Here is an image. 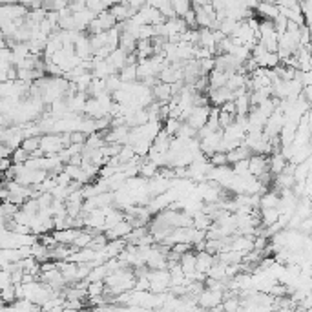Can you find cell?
Returning <instances> with one entry per match:
<instances>
[{"instance_id": "1", "label": "cell", "mask_w": 312, "mask_h": 312, "mask_svg": "<svg viewBox=\"0 0 312 312\" xmlns=\"http://www.w3.org/2000/svg\"><path fill=\"white\" fill-rule=\"evenodd\" d=\"M39 241V234H20L13 230H2L0 247L2 249H22L26 245H35Z\"/></svg>"}, {"instance_id": "2", "label": "cell", "mask_w": 312, "mask_h": 312, "mask_svg": "<svg viewBox=\"0 0 312 312\" xmlns=\"http://www.w3.org/2000/svg\"><path fill=\"white\" fill-rule=\"evenodd\" d=\"M223 300H225V290L204 287V290L197 298V303L199 307H204V309H216L217 305H221Z\"/></svg>"}, {"instance_id": "3", "label": "cell", "mask_w": 312, "mask_h": 312, "mask_svg": "<svg viewBox=\"0 0 312 312\" xmlns=\"http://www.w3.org/2000/svg\"><path fill=\"white\" fill-rule=\"evenodd\" d=\"M40 148L44 150L46 155H57L64 146L61 133H42L40 135Z\"/></svg>"}, {"instance_id": "4", "label": "cell", "mask_w": 312, "mask_h": 312, "mask_svg": "<svg viewBox=\"0 0 312 312\" xmlns=\"http://www.w3.org/2000/svg\"><path fill=\"white\" fill-rule=\"evenodd\" d=\"M210 112H212V104H204V106H195V108L192 110L190 117L187 119V123L190 126H193L195 130H201V128H203V126H206V123H208Z\"/></svg>"}, {"instance_id": "5", "label": "cell", "mask_w": 312, "mask_h": 312, "mask_svg": "<svg viewBox=\"0 0 312 312\" xmlns=\"http://www.w3.org/2000/svg\"><path fill=\"white\" fill-rule=\"evenodd\" d=\"M29 13V7L22 2L18 4H2L0 7V18H7V20H17V18H26Z\"/></svg>"}, {"instance_id": "6", "label": "cell", "mask_w": 312, "mask_h": 312, "mask_svg": "<svg viewBox=\"0 0 312 312\" xmlns=\"http://www.w3.org/2000/svg\"><path fill=\"white\" fill-rule=\"evenodd\" d=\"M208 97H210V104L216 108H221L227 101H234V91L228 86H221V88H210L208 90Z\"/></svg>"}, {"instance_id": "7", "label": "cell", "mask_w": 312, "mask_h": 312, "mask_svg": "<svg viewBox=\"0 0 312 312\" xmlns=\"http://www.w3.org/2000/svg\"><path fill=\"white\" fill-rule=\"evenodd\" d=\"M133 230V225H131L128 219H123V221H119L117 225H114L112 228H108V230H104V234L108 236V239L112 241V239H121V238H126L128 234Z\"/></svg>"}, {"instance_id": "8", "label": "cell", "mask_w": 312, "mask_h": 312, "mask_svg": "<svg viewBox=\"0 0 312 312\" xmlns=\"http://www.w3.org/2000/svg\"><path fill=\"white\" fill-rule=\"evenodd\" d=\"M128 55H130V53H128V51H125L119 46V48H115V50L110 53V57L106 59V61H108V62L112 64V66H114L117 71H121V69H123L126 64H128Z\"/></svg>"}, {"instance_id": "9", "label": "cell", "mask_w": 312, "mask_h": 312, "mask_svg": "<svg viewBox=\"0 0 312 312\" xmlns=\"http://www.w3.org/2000/svg\"><path fill=\"white\" fill-rule=\"evenodd\" d=\"M216 261H217L216 254H212V252H208V250H201V252H197V270L199 272L208 274V270L214 267V263Z\"/></svg>"}, {"instance_id": "10", "label": "cell", "mask_w": 312, "mask_h": 312, "mask_svg": "<svg viewBox=\"0 0 312 312\" xmlns=\"http://www.w3.org/2000/svg\"><path fill=\"white\" fill-rule=\"evenodd\" d=\"M255 11H257V15L261 18H270V20H274V18L279 15V6L276 2L263 0V2H259V6L255 7Z\"/></svg>"}, {"instance_id": "11", "label": "cell", "mask_w": 312, "mask_h": 312, "mask_svg": "<svg viewBox=\"0 0 312 312\" xmlns=\"http://www.w3.org/2000/svg\"><path fill=\"white\" fill-rule=\"evenodd\" d=\"M148 4L153 7H157L166 18L177 17V13H176V9H174V6H172L170 0H148Z\"/></svg>"}, {"instance_id": "12", "label": "cell", "mask_w": 312, "mask_h": 312, "mask_svg": "<svg viewBox=\"0 0 312 312\" xmlns=\"http://www.w3.org/2000/svg\"><path fill=\"white\" fill-rule=\"evenodd\" d=\"M281 212L278 208H261V225L263 227H270L274 223L279 221Z\"/></svg>"}, {"instance_id": "13", "label": "cell", "mask_w": 312, "mask_h": 312, "mask_svg": "<svg viewBox=\"0 0 312 312\" xmlns=\"http://www.w3.org/2000/svg\"><path fill=\"white\" fill-rule=\"evenodd\" d=\"M177 17H185V13L192 9V0H170Z\"/></svg>"}, {"instance_id": "14", "label": "cell", "mask_w": 312, "mask_h": 312, "mask_svg": "<svg viewBox=\"0 0 312 312\" xmlns=\"http://www.w3.org/2000/svg\"><path fill=\"white\" fill-rule=\"evenodd\" d=\"M20 146L26 150V152H35V150H39L40 148V135H29V137H24V141Z\"/></svg>"}, {"instance_id": "15", "label": "cell", "mask_w": 312, "mask_h": 312, "mask_svg": "<svg viewBox=\"0 0 312 312\" xmlns=\"http://www.w3.org/2000/svg\"><path fill=\"white\" fill-rule=\"evenodd\" d=\"M106 290V281H91L88 285V296H102Z\"/></svg>"}, {"instance_id": "16", "label": "cell", "mask_w": 312, "mask_h": 312, "mask_svg": "<svg viewBox=\"0 0 312 312\" xmlns=\"http://www.w3.org/2000/svg\"><path fill=\"white\" fill-rule=\"evenodd\" d=\"M208 159H210V163L214 166H227V165H230V163H228L227 152H216L214 155H210Z\"/></svg>"}, {"instance_id": "17", "label": "cell", "mask_w": 312, "mask_h": 312, "mask_svg": "<svg viewBox=\"0 0 312 312\" xmlns=\"http://www.w3.org/2000/svg\"><path fill=\"white\" fill-rule=\"evenodd\" d=\"M13 163H26V161L31 157V153L29 152H26L22 146H18V148H15V152H13Z\"/></svg>"}, {"instance_id": "18", "label": "cell", "mask_w": 312, "mask_h": 312, "mask_svg": "<svg viewBox=\"0 0 312 312\" xmlns=\"http://www.w3.org/2000/svg\"><path fill=\"white\" fill-rule=\"evenodd\" d=\"M300 7H301V13H303L305 20L312 18V0H300Z\"/></svg>"}, {"instance_id": "19", "label": "cell", "mask_w": 312, "mask_h": 312, "mask_svg": "<svg viewBox=\"0 0 312 312\" xmlns=\"http://www.w3.org/2000/svg\"><path fill=\"white\" fill-rule=\"evenodd\" d=\"M2 4H18V2H22V0H0Z\"/></svg>"}]
</instances>
